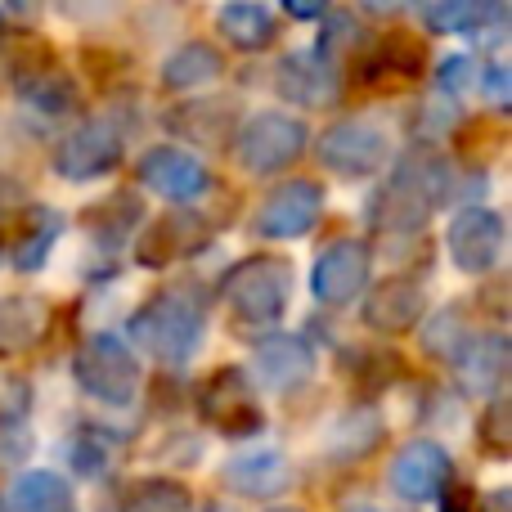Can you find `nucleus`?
<instances>
[{
    "mask_svg": "<svg viewBox=\"0 0 512 512\" xmlns=\"http://www.w3.org/2000/svg\"><path fill=\"white\" fill-rule=\"evenodd\" d=\"M131 337L144 355H153V360L185 364L189 355L203 346L207 315H203V306H198V297L167 288V292H158V297H149L131 315Z\"/></svg>",
    "mask_w": 512,
    "mask_h": 512,
    "instance_id": "nucleus-1",
    "label": "nucleus"
},
{
    "mask_svg": "<svg viewBox=\"0 0 512 512\" xmlns=\"http://www.w3.org/2000/svg\"><path fill=\"white\" fill-rule=\"evenodd\" d=\"M221 297L243 324H274L292 297V265L283 256H243L221 279Z\"/></svg>",
    "mask_w": 512,
    "mask_h": 512,
    "instance_id": "nucleus-2",
    "label": "nucleus"
},
{
    "mask_svg": "<svg viewBox=\"0 0 512 512\" xmlns=\"http://www.w3.org/2000/svg\"><path fill=\"white\" fill-rule=\"evenodd\" d=\"M72 378L99 405H131L140 391V360L131 355V346L113 333L90 337L72 360Z\"/></svg>",
    "mask_w": 512,
    "mask_h": 512,
    "instance_id": "nucleus-3",
    "label": "nucleus"
},
{
    "mask_svg": "<svg viewBox=\"0 0 512 512\" xmlns=\"http://www.w3.org/2000/svg\"><path fill=\"white\" fill-rule=\"evenodd\" d=\"M310 131L301 117L292 113H256L239 131V162L252 176H274V171L292 167L306 149Z\"/></svg>",
    "mask_w": 512,
    "mask_h": 512,
    "instance_id": "nucleus-4",
    "label": "nucleus"
},
{
    "mask_svg": "<svg viewBox=\"0 0 512 512\" xmlns=\"http://www.w3.org/2000/svg\"><path fill=\"white\" fill-rule=\"evenodd\" d=\"M198 409H203L207 423L221 436H230V441H243V436L265 427V409H261V400H256V387L248 382L243 369H216L212 378H207L203 396H198Z\"/></svg>",
    "mask_w": 512,
    "mask_h": 512,
    "instance_id": "nucleus-5",
    "label": "nucleus"
},
{
    "mask_svg": "<svg viewBox=\"0 0 512 512\" xmlns=\"http://www.w3.org/2000/svg\"><path fill=\"white\" fill-rule=\"evenodd\" d=\"M324 216V189L315 180L297 176L274 185L256 207V234L261 239H306Z\"/></svg>",
    "mask_w": 512,
    "mask_h": 512,
    "instance_id": "nucleus-6",
    "label": "nucleus"
},
{
    "mask_svg": "<svg viewBox=\"0 0 512 512\" xmlns=\"http://www.w3.org/2000/svg\"><path fill=\"white\" fill-rule=\"evenodd\" d=\"M387 153H391V144L382 135V126L364 122V117H346V122L328 126L324 140H319V162L342 180L373 176L387 162Z\"/></svg>",
    "mask_w": 512,
    "mask_h": 512,
    "instance_id": "nucleus-7",
    "label": "nucleus"
},
{
    "mask_svg": "<svg viewBox=\"0 0 512 512\" xmlns=\"http://www.w3.org/2000/svg\"><path fill=\"white\" fill-rule=\"evenodd\" d=\"M373 252L360 239H337L319 252L315 270H310V288L324 306H351L364 288H369Z\"/></svg>",
    "mask_w": 512,
    "mask_h": 512,
    "instance_id": "nucleus-8",
    "label": "nucleus"
},
{
    "mask_svg": "<svg viewBox=\"0 0 512 512\" xmlns=\"http://www.w3.org/2000/svg\"><path fill=\"white\" fill-rule=\"evenodd\" d=\"M445 248H450V261L463 274L495 270L499 256H504V216L490 212V207H468V212H459L450 221Z\"/></svg>",
    "mask_w": 512,
    "mask_h": 512,
    "instance_id": "nucleus-9",
    "label": "nucleus"
},
{
    "mask_svg": "<svg viewBox=\"0 0 512 512\" xmlns=\"http://www.w3.org/2000/svg\"><path fill=\"white\" fill-rule=\"evenodd\" d=\"M122 162V131L113 122H86L59 144L54 153V171L63 180H99L108 171H117Z\"/></svg>",
    "mask_w": 512,
    "mask_h": 512,
    "instance_id": "nucleus-10",
    "label": "nucleus"
},
{
    "mask_svg": "<svg viewBox=\"0 0 512 512\" xmlns=\"http://www.w3.org/2000/svg\"><path fill=\"white\" fill-rule=\"evenodd\" d=\"M140 185L153 189L158 198H167V203H194V198H203L212 189V176L189 149L162 144V149H149L140 158Z\"/></svg>",
    "mask_w": 512,
    "mask_h": 512,
    "instance_id": "nucleus-11",
    "label": "nucleus"
},
{
    "mask_svg": "<svg viewBox=\"0 0 512 512\" xmlns=\"http://www.w3.org/2000/svg\"><path fill=\"white\" fill-rule=\"evenodd\" d=\"M450 486V454L436 441H409L391 463V490L405 504H427Z\"/></svg>",
    "mask_w": 512,
    "mask_h": 512,
    "instance_id": "nucleus-12",
    "label": "nucleus"
},
{
    "mask_svg": "<svg viewBox=\"0 0 512 512\" xmlns=\"http://www.w3.org/2000/svg\"><path fill=\"white\" fill-rule=\"evenodd\" d=\"M212 243V225L203 221L198 212H171L158 216V221L144 230L140 239V265H171V261H185V256H198Z\"/></svg>",
    "mask_w": 512,
    "mask_h": 512,
    "instance_id": "nucleus-13",
    "label": "nucleus"
},
{
    "mask_svg": "<svg viewBox=\"0 0 512 512\" xmlns=\"http://www.w3.org/2000/svg\"><path fill=\"white\" fill-rule=\"evenodd\" d=\"M50 333V306L36 292H5L0 297V360L27 355Z\"/></svg>",
    "mask_w": 512,
    "mask_h": 512,
    "instance_id": "nucleus-14",
    "label": "nucleus"
},
{
    "mask_svg": "<svg viewBox=\"0 0 512 512\" xmlns=\"http://www.w3.org/2000/svg\"><path fill=\"white\" fill-rule=\"evenodd\" d=\"M221 481L243 499H274L292 486V468L279 450H248L225 459Z\"/></svg>",
    "mask_w": 512,
    "mask_h": 512,
    "instance_id": "nucleus-15",
    "label": "nucleus"
},
{
    "mask_svg": "<svg viewBox=\"0 0 512 512\" xmlns=\"http://www.w3.org/2000/svg\"><path fill=\"white\" fill-rule=\"evenodd\" d=\"M310 373H315V355H310V346L297 342V337L279 333L256 346V378H261V387L297 391L301 382H310Z\"/></svg>",
    "mask_w": 512,
    "mask_h": 512,
    "instance_id": "nucleus-16",
    "label": "nucleus"
},
{
    "mask_svg": "<svg viewBox=\"0 0 512 512\" xmlns=\"http://www.w3.org/2000/svg\"><path fill=\"white\" fill-rule=\"evenodd\" d=\"M274 86H279V95L288 99V104L319 108V104H328V95L337 90V77L324 54H283Z\"/></svg>",
    "mask_w": 512,
    "mask_h": 512,
    "instance_id": "nucleus-17",
    "label": "nucleus"
},
{
    "mask_svg": "<svg viewBox=\"0 0 512 512\" xmlns=\"http://www.w3.org/2000/svg\"><path fill=\"white\" fill-rule=\"evenodd\" d=\"M454 369H459V382L472 391V396H495V391L504 387V373H508V342L499 333L468 337L463 351L454 355Z\"/></svg>",
    "mask_w": 512,
    "mask_h": 512,
    "instance_id": "nucleus-18",
    "label": "nucleus"
},
{
    "mask_svg": "<svg viewBox=\"0 0 512 512\" xmlns=\"http://www.w3.org/2000/svg\"><path fill=\"white\" fill-rule=\"evenodd\" d=\"M423 288L409 279H391V283H378L364 301V324L378 328V333H405L423 319Z\"/></svg>",
    "mask_w": 512,
    "mask_h": 512,
    "instance_id": "nucleus-19",
    "label": "nucleus"
},
{
    "mask_svg": "<svg viewBox=\"0 0 512 512\" xmlns=\"http://www.w3.org/2000/svg\"><path fill=\"white\" fill-rule=\"evenodd\" d=\"M225 72V54L207 41H185L180 50L167 54L162 63V86L167 90H198V86H212L216 77Z\"/></svg>",
    "mask_w": 512,
    "mask_h": 512,
    "instance_id": "nucleus-20",
    "label": "nucleus"
},
{
    "mask_svg": "<svg viewBox=\"0 0 512 512\" xmlns=\"http://www.w3.org/2000/svg\"><path fill=\"white\" fill-rule=\"evenodd\" d=\"M423 72V45L405 41V36H378L360 59V77L364 81H382V77H418Z\"/></svg>",
    "mask_w": 512,
    "mask_h": 512,
    "instance_id": "nucleus-21",
    "label": "nucleus"
},
{
    "mask_svg": "<svg viewBox=\"0 0 512 512\" xmlns=\"http://www.w3.org/2000/svg\"><path fill=\"white\" fill-rule=\"evenodd\" d=\"M382 436H387V427H382L378 409H351V414H342L328 427V454H337V459H364V454H373L382 445Z\"/></svg>",
    "mask_w": 512,
    "mask_h": 512,
    "instance_id": "nucleus-22",
    "label": "nucleus"
},
{
    "mask_svg": "<svg viewBox=\"0 0 512 512\" xmlns=\"http://www.w3.org/2000/svg\"><path fill=\"white\" fill-rule=\"evenodd\" d=\"M9 508L14 512H77V495L59 472H27L9 490Z\"/></svg>",
    "mask_w": 512,
    "mask_h": 512,
    "instance_id": "nucleus-23",
    "label": "nucleus"
},
{
    "mask_svg": "<svg viewBox=\"0 0 512 512\" xmlns=\"http://www.w3.org/2000/svg\"><path fill=\"white\" fill-rule=\"evenodd\" d=\"M216 27H221V36L234 50H265L279 36V23H274V14L265 5H225L216 14Z\"/></svg>",
    "mask_w": 512,
    "mask_h": 512,
    "instance_id": "nucleus-24",
    "label": "nucleus"
},
{
    "mask_svg": "<svg viewBox=\"0 0 512 512\" xmlns=\"http://www.w3.org/2000/svg\"><path fill=\"white\" fill-rule=\"evenodd\" d=\"M18 99L41 117H63L77 104V86H72L68 72H54V68L45 72V63H41L36 72H27V77L18 81Z\"/></svg>",
    "mask_w": 512,
    "mask_h": 512,
    "instance_id": "nucleus-25",
    "label": "nucleus"
},
{
    "mask_svg": "<svg viewBox=\"0 0 512 512\" xmlns=\"http://www.w3.org/2000/svg\"><path fill=\"white\" fill-rule=\"evenodd\" d=\"M54 239H59V216L54 212H32L27 216V230L9 243V261L14 270H41L45 256H50Z\"/></svg>",
    "mask_w": 512,
    "mask_h": 512,
    "instance_id": "nucleus-26",
    "label": "nucleus"
},
{
    "mask_svg": "<svg viewBox=\"0 0 512 512\" xmlns=\"http://www.w3.org/2000/svg\"><path fill=\"white\" fill-rule=\"evenodd\" d=\"M122 512H194V495L171 477H149L131 486V495L122 499Z\"/></svg>",
    "mask_w": 512,
    "mask_h": 512,
    "instance_id": "nucleus-27",
    "label": "nucleus"
},
{
    "mask_svg": "<svg viewBox=\"0 0 512 512\" xmlns=\"http://www.w3.org/2000/svg\"><path fill=\"white\" fill-rule=\"evenodd\" d=\"M459 319H463V310H459V306L441 310V315L432 319V328L423 333V346H427V351H432V355H450V360H454V355L463 351V342L472 337L468 328L459 324Z\"/></svg>",
    "mask_w": 512,
    "mask_h": 512,
    "instance_id": "nucleus-28",
    "label": "nucleus"
},
{
    "mask_svg": "<svg viewBox=\"0 0 512 512\" xmlns=\"http://www.w3.org/2000/svg\"><path fill=\"white\" fill-rule=\"evenodd\" d=\"M481 14H486V5H472V0H459V5H432V9H423L427 27H436V32H472V27L481 23Z\"/></svg>",
    "mask_w": 512,
    "mask_h": 512,
    "instance_id": "nucleus-29",
    "label": "nucleus"
},
{
    "mask_svg": "<svg viewBox=\"0 0 512 512\" xmlns=\"http://www.w3.org/2000/svg\"><path fill=\"white\" fill-rule=\"evenodd\" d=\"M472 59H445L441 63V86L445 90H468L472 86Z\"/></svg>",
    "mask_w": 512,
    "mask_h": 512,
    "instance_id": "nucleus-30",
    "label": "nucleus"
},
{
    "mask_svg": "<svg viewBox=\"0 0 512 512\" xmlns=\"http://www.w3.org/2000/svg\"><path fill=\"white\" fill-rule=\"evenodd\" d=\"M504 400H495V405H490V414H486V432H481V436H486V445H490V450H495V454H504V432H499V427H504Z\"/></svg>",
    "mask_w": 512,
    "mask_h": 512,
    "instance_id": "nucleus-31",
    "label": "nucleus"
},
{
    "mask_svg": "<svg viewBox=\"0 0 512 512\" xmlns=\"http://www.w3.org/2000/svg\"><path fill=\"white\" fill-rule=\"evenodd\" d=\"M486 86H490V95L504 104V95H508V72H504V68H490V72H486Z\"/></svg>",
    "mask_w": 512,
    "mask_h": 512,
    "instance_id": "nucleus-32",
    "label": "nucleus"
},
{
    "mask_svg": "<svg viewBox=\"0 0 512 512\" xmlns=\"http://www.w3.org/2000/svg\"><path fill=\"white\" fill-rule=\"evenodd\" d=\"M270 512H306V508H270Z\"/></svg>",
    "mask_w": 512,
    "mask_h": 512,
    "instance_id": "nucleus-33",
    "label": "nucleus"
}]
</instances>
